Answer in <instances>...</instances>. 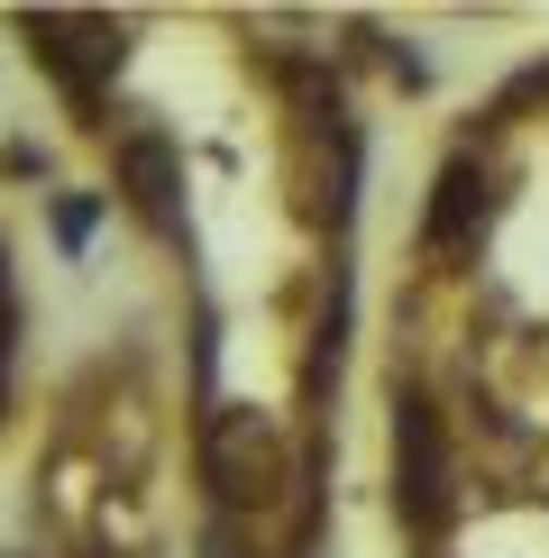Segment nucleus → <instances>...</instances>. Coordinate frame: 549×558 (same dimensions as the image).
I'll list each match as a JSON object with an SVG mask.
<instances>
[{
  "mask_svg": "<svg viewBox=\"0 0 549 558\" xmlns=\"http://www.w3.org/2000/svg\"><path fill=\"white\" fill-rule=\"evenodd\" d=\"M476 229H486V166H476V156H449L440 183H430V220H422V239H430V247H467Z\"/></svg>",
  "mask_w": 549,
  "mask_h": 558,
  "instance_id": "nucleus-4",
  "label": "nucleus"
},
{
  "mask_svg": "<svg viewBox=\"0 0 549 558\" xmlns=\"http://www.w3.org/2000/svg\"><path fill=\"white\" fill-rule=\"evenodd\" d=\"M202 476H211V495L239 513V504H266L274 495V430L257 412H211V430H202Z\"/></svg>",
  "mask_w": 549,
  "mask_h": 558,
  "instance_id": "nucleus-3",
  "label": "nucleus"
},
{
  "mask_svg": "<svg viewBox=\"0 0 549 558\" xmlns=\"http://www.w3.org/2000/svg\"><path fill=\"white\" fill-rule=\"evenodd\" d=\"M19 37L37 46V64L64 83V101H74V110L101 101V83L120 74V46H129L120 19H74V10H28V19H19Z\"/></svg>",
  "mask_w": 549,
  "mask_h": 558,
  "instance_id": "nucleus-1",
  "label": "nucleus"
},
{
  "mask_svg": "<svg viewBox=\"0 0 549 558\" xmlns=\"http://www.w3.org/2000/svg\"><path fill=\"white\" fill-rule=\"evenodd\" d=\"M394 504L412 531H440L449 522V449H440V422H430L422 393L394 403Z\"/></svg>",
  "mask_w": 549,
  "mask_h": 558,
  "instance_id": "nucleus-2",
  "label": "nucleus"
},
{
  "mask_svg": "<svg viewBox=\"0 0 549 558\" xmlns=\"http://www.w3.org/2000/svg\"><path fill=\"white\" fill-rule=\"evenodd\" d=\"M202 558H247V549L229 541V522H211V531H202Z\"/></svg>",
  "mask_w": 549,
  "mask_h": 558,
  "instance_id": "nucleus-6",
  "label": "nucleus"
},
{
  "mask_svg": "<svg viewBox=\"0 0 549 558\" xmlns=\"http://www.w3.org/2000/svg\"><path fill=\"white\" fill-rule=\"evenodd\" d=\"M120 183H129V202H137L147 220H174L183 166H174V147H166V137H129V147H120Z\"/></svg>",
  "mask_w": 549,
  "mask_h": 558,
  "instance_id": "nucleus-5",
  "label": "nucleus"
}]
</instances>
